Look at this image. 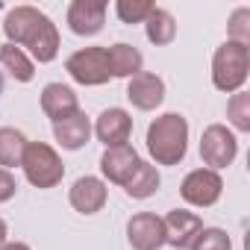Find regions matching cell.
<instances>
[{
  "label": "cell",
  "instance_id": "6da1fadb",
  "mask_svg": "<svg viewBox=\"0 0 250 250\" xmlns=\"http://www.w3.org/2000/svg\"><path fill=\"white\" fill-rule=\"evenodd\" d=\"M145 142L153 165H180L188 153V121L180 112H165L147 127Z\"/></svg>",
  "mask_w": 250,
  "mask_h": 250
},
{
  "label": "cell",
  "instance_id": "7a4b0ae2",
  "mask_svg": "<svg viewBox=\"0 0 250 250\" xmlns=\"http://www.w3.org/2000/svg\"><path fill=\"white\" fill-rule=\"evenodd\" d=\"M250 77V47L238 42H224L212 56V85L224 94L244 91Z\"/></svg>",
  "mask_w": 250,
  "mask_h": 250
},
{
  "label": "cell",
  "instance_id": "3957f363",
  "mask_svg": "<svg viewBox=\"0 0 250 250\" xmlns=\"http://www.w3.org/2000/svg\"><path fill=\"white\" fill-rule=\"evenodd\" d=\"M21 168H24L27 183L36 188H53L65 177V162L59 159V153L47 142H30L24 150Z\"/></svg>",
  "mask_w": 250,
  "mask_h": 250
},
{
  "label": "cell",
  "instance_id": "277c9868",
  "mask_svg": "<svg viewBox=\"0 0 250 250\" xmlns=\"http://www.w3.org/2000/svg\"><path fill=\"white\" fill-rule=\"evenodd\" d=\"M238 156V139L224 124H209L200 136V159L209 171L229 168Z\"/></svg>",
  "mask_w": 250,
  "mask_h": 250
},
{
  "label": "cell",
  "instance_id": "5b68a950",
  "mask_svg": "<svg viewBox=\"0 0 250 250\" xmlns=\"http://www.w3.org/2000/svg\"><path fill=\"white\" fill-rule=\"evenodd\" d=\"M65 71L71 74L74 83L80 85H106L112 80L109 74V59H106V47L94 44V47H80L68 56Z\"/></svg>",
  "mask_w": 250,
  "mask_h": 250
},
{
  "label": "cell",
  "instance_id": "8992f818",
  "mask_svg": "<svg viewBox=\"0 0 250 250\" xmlns=\"http://www.w3.org/2000/svg\"><path fill=\"white\" fill-rule=\"evenodd\" d=\"M221 194H224V180L218 171H209V168H194L180 183V197L194 209L215 206L221 200Z\"/></svg>",
  "mask_w": 250,
  "mask_h": 250
},
{
  "label": "cell",
  "instance_id": "52a82bcc",
  "mask_svg": "<svg viewBox=\"0 0 250 250\" xmlns=\"http://www.w3.org/2000/svg\"><path fill=\"white\" fill-rule=\"evenodd\" d=\"M91 133L97 136V142L103 147H121V145H130V136H133V115L121 106H112V109H103L94 121Z\"/></svg>",
  "mask_w": 250,
  "mask_h": 250
},
{
  "label": "cell",
  "instance_id": "ba28073f",
  "mask_svg": "<svg viewBox=\"0 0 250 250\" xmlns=\"http://www.w3.org/2000/svg\"><path fill=\"white\" fill-rule=\"evenodd\" d=\"M106 9H109V3H103V0H74L65 15L68 30L83 39L97 36L106 24Z\"/></svg>",
  "mask_w": 250,
  "mask_h": 250
},
{
  "label": "cell",
  "instance_id": "9c48e42d",
  "mask_svg": "<svg viewBox=\"0 0 250 250\" xmlns=\"http://www.w3.org/2000/svg\"><path fill=\"white\" fill-rule=\"evenodd\" d=\"M165 244L177 247V250H191L200 229H203V221L197 212H188V209H171L165 218Z\"/></svg>",
  "mask_w": 250,
  "mask_h": 250
},
{
  "label": "cell",
  "instance_id": "30bf717a",
  "mask_svg": "<svg viewBox=\"0 0 250 250\" xmlns=\"http://www.w3.org/2000/svg\"><path fill=\"white\" fill-rule=\"evenodd\" d=\"M142 156L136 153L133 145H121V147H106L103 156H100V174H103V183H115V186H127L130 177L136 174Z\"/></svg>",
  "mask_w": 250,
  "mask_h": 250
},
{
  "label": "cell",
  "instance_id": "8fae6325",
  "mask_svg": "<svg viewBox=\"0 0 250 250\" xmlns=\"http://www.w3.org/2000/svg\"><path fill=\"white\" fill-rule=\"evenodd\" d=\"M127 241L133 250H159L165 244V224L153 212H136L127 221Z\"/></svg>",
  "mask_w": 250,
  "mask_h": 250
},
{
  "label": "cell",
  "instance_id": "7c38bea8",
  "mask_svg": "<svg viewBox=\"0 0 250 250\" xmlns=\"http://www.w3.org/2000/svg\"><path fill=\"white\" fill-rule=\"evenodd\" d=\"M127 100L139 109V112H153L162 106L165 100V80L159 74L142 71L133 80H127Z\"/></svg>",
  "mask_w": 250,
  "mask_h": 250
},
{
  "label": "cell",
  "instance_id": "4fadbf2b",
  "mask_svg": "<svg viewBox=\"0 0 250 250\" xmlns=\"http://www.w3.org/2000/svg\"><path fill=\"white\" fill-rule=\"evenodd\" d=\"M68 200H71V206L80 215H97L106 206V200H109V186L100 177H88L85 174V177L74 180V186L68 191Z\"/></svg>",
  "mask_w": 250,
  "mask_h": 250
},
{
  "label": "cell",
  "instance_id": "5bb4252c",
  "mask_svg": "<svg viewBox=\"0 0 250 250\" xmlns=\"http://www.w3.org/2000/svg\"><path fill=\"white\" fill-rule=\"evenodd\" d=\"M44 12L36 9V6H15L6 12L3 18V33H6V44H15L24 50V44L33 39V33L39 30Z\"/></svg>",
  "mask_w": 250,
  "mask_h": 250
},
{
  "label": "cell",
  "instance_id": "9a60e30c",
  "mask_svg": "<svg viewBox=\"0 0 250 250\" xmlns=\"http://www.w3.org/2000/svg\"><path fill=\"white\" fill-rule=\"evenodd\" d=\"M53 139L59 142V147L65 150H83L91 139V121L88 115L80 109L62 121H53Z\"/></svg>",
  "mask_w": 250,
  "mask_h": 250
},
{
  "label": "cell",
  "instance_id": "2e32d148",
  "mask_svg": "<svg viewBox=\"0 0 250 250\" xmlns=\"http://www.w3.org/2000/svg\"><path fill=\"white\" fill-rule=\"evenodd\" d=\"M42 112L50 121H62L74 112H80V97L71 85L65 83H47L42 88Z\"/></svg>",
  "mask_w": 250,
  "mask_h": 250
},
{
  "label": "cell",
  "instance_id": "e0dca14e",
  "mask_svg": "<svg viewBox=\"0 0 250 250\" xmlns=\"http://www.w3.org/2000/svg\"><path fill=\"white\" fill-rule=\"evenodd\" d=\"M106 59H109V74L118 80H133L136 74L145 71V56L139 47L127 44V42H118L112 47H106Z\"/></svg>",
  "mask_w": 250,
  "mask_h": 250
},
{
  "label": "cell",
  "instance_id": "ac0fdd59",
  "mask_svg": "<svg viewBox=\"0 0 250 250\" xmlns=\"http://www.w3.org/2000/svg\"><path fill=\"white\" fill-rule=\"evenodd\" d=\"M159 186H162V177H159L156 165L142 159L136 174L130 177V183L124 186V191H127V197H133V200H147V197H153L159 191Z\"/></svg>",
  "mask_w": 250,
  "mask_h": 250
},
{
  "label": "cell",
  "instance_id": "d6986e66",
  "mask_svg": "<svg viewBox=\"0 0 250 250\" xmlns=\"http://www.w3.org/2000/svg\"><path fill=\"white\" fill-rule=\"evenodd\" d=\"M145 33H147V42L156 44V47H168L174 39H177V18L162 9V6H153V12L147 15L145 21Z\"/></svg>",
  "mask_w": 250,
  "mask_h": 250
},
{
  "label": "cell",
  "instance_id": "ffe728a7",
  "mask_svg": "<svg viewBox=\"0 0 250 250\" xmlns=\"http://www.w3.org/2000/svg\"><path fill=\"white\" fill-rule=\"evenodd\" d=\"M27 136L15 127H0V168H18L21 159H24V150H27Z\"/></svg>",
  "mask_w": 250,
  "mask_h": 250
},
{
  "label": "cell",
  "instance_id": "44dd1931",
  "mask_svg": "<svg viewBox=\"0 0 250 250\" xmlns=\"http://www.w3.org/2000/svg\"><path fill=\"white\" fill-rule=\"evenodd\" d=\"M0 65L18 83H33V77H36V62L15 44H0Z\"/></svg>",
  "mask_w": 250,
  "mask_h": 250
},
{
  "label": "cell",
  "instance_id": "7402d4cb",
  "mask_svg": "<svg viewBox=\"0 0 250 250\" xmlns=\"http://www.w3.org/2000/svg\"><path fill=\"white\" fill-rule=\"evenodd\" d=\"M227 121L232 124V130L250 133V94L247 91H235L227 100Z\"/></svg>",
  "mask_w": 250,
  "mask_h": 250
},
{
  "label": "cell",
  "instance_id": "603a6c76",
  "mask_svg": "<svg viewBox=\"0 0 250 250\" xmlns=\"http://www.w3.org/2000/svg\"><path fill=\"white\" fill-rule=\"evenodd\" d=\"M150 12H153L150 0H118L115 3V15L121 18V24H145Z\"/></svg>",
  "mask_w": 250,
  "mask_h": 250
},
{
  "label": "cell",
  "instance_id": "cb8c5ba5",
  "mask_svg": "<svg viewBox=\"0 0 250 250\" xmlns=\"http://www.w3.org/2000/svg\"><path fill=\"white\" fill-rule=\"evenodd\" d=\"M227 42H238V44L250 47V9L247 6H238L229 15V21H227Z\"/></svg>",
  "mask_w": 250,
  "mask_h": 250
},
{
  "label": "cell",
  "instance_id": "d4e9b609",
  "mask_svg": "<svg viewBox=\"0 0 250 250\" xmlns=\"http://www.w3.org/2000/svg\"><path fill=\"white\" fill-rule=\"evenodd\" d=\"M191 250H232V238L221 227H203Z\"/></svg>",
  "mask_w": 250,
  "mask_h": 250
},
{
  "label": "cell",
  "instance_id": "484cf974",
  "mask_svg": "<svg viewBox=\"0 0 250 250\" xmlns=\"http://www.w3.org/2000/svg\"><path fill=\"white\" fill-rule=\"evenodd\" d=\"M18 194V180L12 177V171L0 168V203H6Z\"/></svg>",
  "mask_w": 250,
  "mask_h": 250
},
{
  "label": "cell",
  "instance_id": "4316f807",
  "mask_svg": "<svg viewBox=\"0 0 250 250\" xmlns=\"http://www.w3.org/2000/svg\"><path fill=\"white\" fill-rule=\"evenodd\" d=\"M0 250H33V247H30V244H24V241H6Z\"/></svg>",
  "mask_w": 250,
  "mask_h": 250
},
{
  "label": "cell",
  "instance_id": "83f0119b",
  "mask_svg": "<svg viewBox=\"0 0 250 250\" xmlns=\"http://www.w3.org/2000/svg\"><path fill=\"white\" fill-rule=\"evenodd\" d=\"M9 241V227H6V221L3 218H0V247H3Z\"/></svg>",
  "mask_w": 250,
  "mask_h": 250
},
{
  "label": "cell",
  "instance_id": "f1b7e54d",
  "mask_svg": "<svg viewBox=\"0 0 250 250\" xmlns=\"http://www.w3.org/2000/svg\"><path fill=\"white\" fill-rule=\"evenodd\" d=\"M0 94H3V77H0Z\"/></svg>",
  "mask_w": 250,
  "mask_h": 250
}]
</instances>
